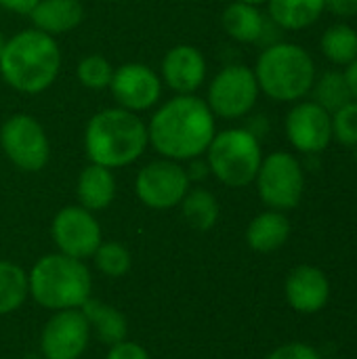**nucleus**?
<instances>
[{
	"instance_id": "f257e3e1",
	"label": "nucleus",
	"mask_w": 357,
	"mask_h": 359,
	"mask_svg": "<svg viewBox=\"0 0 357 359\" xmlns=\"http://www.w3.org/2000/svg\"><path fill=\"white\" fill-rule=\"evenodd\" d=\"M217 133V118L204 99L196 95H175L162 103L149 124V145L175 162H191L206 154Z\"/></svg>"
},
{
	"instance_id": "f03ea898",
	"label": "nucleus",
	"mask_w": 357,
	"mask_h": 359,
	"mask_svg": "<svg viewBox=\"0 0 357 359\" xmlns=\"http://www.w3.org/2000/svg\"><path fill=\"white\" fill-rule=\"evenodd\" d=\"M61 72V50L53 36L29 27L6 38L0 55V76L17 93L40 95Z\"/></svg>"
},
{
	"instance_id": "7ed1b4c3",
	"label": "nucleus",
	"mask_w": 357,
	"mask_h": 359,
	"mask_svg": "<svg viewBox=\"0 0 357 359\" xmlns=\"http://www.w3.org/2000/svg\"><path fill=\"white\" fill-rule=\"evenodd\" d=\"M147 145V124L135 111L122 107L97 111L84 128V151L88 160L112 170L137 162Z\"/></svg>"
},
{
	"instance_id": "20e7f679",
	"label": "nucleus",
	"mask_w": 357,
	"mask_h": 359,
	"mask_svg": "<svg viewBox=\"0 0 357 359\" xmlns=\"http://www.w3.org/2000/svg\"><path fill=\"white\" fill-rule=\"evenodd\" d=\"M259 90L271 101L297 103L305 99L318 78L314 57L295 42H274L261 50L255 63Z\"/></svg>"
},
{
	"instance_id": "39448f33",
	"label": "nucleus",
	"mask_w": 357,
	"mask_h": 359,
	"mask_svg": "<svg viewBox=\"0 0 357 359\" xmlns=\"http://www.w3.org/2000/svg\"><path fill=\"white\" fill-rule=\"evenodd\" d=\"M29 297L44 309H80L93 290V278L84 261L55 252L36 261L27 273Z\"/></svg>"
},
{
	"instance_id": "423d86ee",
	"label": "nucleus",
	"mask_w": 357,
	"mask_h": 359,
	"mask_svg": "<svg viewBox=\"0 0 357 359\" xmlns=\"http://www.w3.org/2000/svg\"><path fill=\"white\" fill-rule=\"evenodd\" d=\"M208 172L225 187H248L255 183L259 166L263 162V149L259 137L248 128L217 130L206 149Z\"/></svg>"
},
{
	"instance_id": "0eeeda50",
	"label": "nucleus",
	"mask_w": 357,
	"mask_h": 359,
	"mask_svg": "<svg viewBox=\"0 0 357 359\" xmlns=\"http://www.w3.org/2000/svg\"><path fill=\"white\" fill-rule=\"evenodd\" d=\"M255 185L261 202L271 210H292L301 204L305 191V172L301 160L290 151H271L263 156Z\"/></svg>"
},
{
	"instance_id": "6e6552de",
	"label": "nucleus",
	"mask_w": 357,
	"mask_h": 359,
	"mask_svg": "<svg viewBox=\"0 0 357 359\" xmlns=\"http://www.w3.org/2000/svg\"><path fill=\"white\" fill-rule=\"evenodd\" d=\"M259 82L252 67L234 63L225 65L208 84L206 105L221 120H240L248 116L259 101Z\"/></svg>"
},
{
	"instance_id": "1a4fd4ad",
	"label": "nucleus",
	"mask_w": 357,
	"mask_h": 359,
	"mask_svg": "<svg viewBox=\"0 0 357 359\" xmlns=\"http://www.w3.org/2000/svg\"><path fill=\"white\" fill-rule=\"evenodd\" d=\"M0 147L8 162L23 172H40L50 160L44 126L29 114H13L0 126Z\"/></svg>"
},
{
	"instance_id": "9d476101",
	"label": "nucleus",
	"mask_w": 357,
	"mask_h": 359,
	"mask_svg": "<svg viewBox=\"0 0 357 359\" xmlns=\"http://www.w3.org/2000/svg\"><path fill=\"white\" fill-rule=\"evenodd\" d=\"M191 187L187 168L181 162L160 158L145 164L135 179V194L151 210H170L181 204Z\"/></svg>"
},
{
	"instance_id": "9b49d317",
	"label": "nucleus",
	"mask_w": 357,
	"mask_h": 359,
	"mask_svg": "<svg viewBox=\"0 0 357 359\" xmlns=\"http://www.w3.org/2000/svg\"><path fill=\"white\" fill-rule=\"evenodd\" d=\"M284 130L288 143L297 151L318 156L332 143V116L314 99H301L286 114Z\"/></svg>"
},
{
	"instance_id": "f8f14e48",
	"label": "nucleus",
	"mask_w": 357,
	"mask_h": 359,
	"mask_svg": "<svg viewBox=\"0 0 357 359\" xmlns=\"http://www.w3.org/2000/svg\"><path fill=\"white\" fill-rule=\"evenodd\" d=\"M50 236L61 255L72 259H88L95 255L101 238V225L95 215L82 206H65L61 208L50 225Z\"/></svg>"
},
{
	"instance_id": "ddd939ff",
	"label": "nucleus",
	"mask_w": 357,
	"mask_h": 359,
	"mask_svg": "<svg viewBox=\"0 0 357 359\" xmlns=\"http://www.w3.org/2000/svg\"><path fill=\"white\" fill-rule=\"evenodd\" d=\"M90 326L80 309L55 311L42 328L40 349L44 359H80L88 349Z\"/></svg>"
},
{
	"instance_id": "4468645a",
	"label": "nucleus",
	"mask_w": 357,
	"mask_h": 359,
	"mask_svg": "<svg viewBox=\"0 0 357 359\" xmlns=\"http://www.w3.org/2000/svg\"><path fill=\"white\" fill-rule=\"evenodd\" d=\"M109 90L118 107L139 114L158 105L162 97V78L149 65L128 61L114 69Z\"/></svg>"
},
{
	"instance_id": "2eb2a0df",
	"label": "nucleus",
	"mask_w": 357,
	"mask_h": 359,
	"mask_svg": "<svg viewBox=\"0 0 357 359\" xmlns=\"http://www.w3.org/2000/svg\"><path fill=\"white\" fill-rule=\"evenodd\" d=\"M206 57L194 44H177L166 50L160 65L162 84L177 95H196L206 80Z\"/></svg>"
},
{
	"instance_id": "dca6fc26",
	"label": "nucleus",
	"mask_w": 357,
	"mask_h": 359,
	"mask_svg": "<svg viewBox=\"0 0 357 359\" xmlns=\"http://www.w3.org/2000/svg\"><path fill=\"white\" fill-rule=\"evenodd\" d=\"M284 294L297 313L314 316L330 301V280L320 267L299 265L286 276Z\"/></svg>"
},
{
	"instance_id": "f3484780",
	"label": "nucleus",
	"mask_w": 357,
	"mask_h": 359,
	"mask_svg": "<svg viewBox=\"0 0 357 359\" xmlns=\"http://www.w3.org/2000/svg\"><path fill=\"white\" fill-rule=\"evenodd\" d=\"M27 17L36 29L55 38L76 29L82 23L84 6L80 0H38Z\"/></svg>"
},
{
	"instance_id": "a211bd4d",
	"label": "nucleus",
	"mask_w": 357,
	"mask_h": 359,
	"mask_svg": "<svg viewBox=\"0 0 357 359\" xmlns=\"http://www.w3.org/2000/svg\"><path fill=\"white\" fill-rule=\"evenodd\" d=\"M76 196L82 208L90 212H99L109 208L116 198V177L112 168L88 164L80 170L76 183Z\"/></svg>"
},
{
	"instance_id": "6ab92c4d",
	"label": "nucleus",
	"mask_w": 357,
	"mask_h": 359,
	"mask_svg": "<svg viewBox=\"0 0 357 359\" xmlns=\"http://www.w3.org/2000/svg\"><path fill=\"white\" fill-rule=\"evenodd\" d=\"M290 238V221L280 210H265L257 215L246 227V244L261 255L280 250Z\"/></svg>"
},
{
	"instance_id": "aec40b11",
	"label": "nucleus",
	"mask_w": 357,
	"mask_h": 359,
	"mask_svg": "<svg viewBox=\"0 0 357 359\" xmlns=\"http://www.w3.org/2000/svg\"><path fill=\"white\" fill-rule=\"evenodd\" d=\"M221 25L231 40L242 42V44H252L263 38L265 17L257 4L234 0L231 4H227L223 8Z\"/></svg>"
},
{
	"instance_id": "412c9836",
	"label": "nucleus",
	"mask_w": 357,
	"mask_h": 359,
	"mask_svg": "<svg viewBox=\"0 0 357 359\" xmlns=\"http://www.w3.org/2000/svg\"><path fill=\"white\" fill-rule=\"evenodd\" d=\"M269 19L288 32L311 27L324 15V0H267Z\"/></svg>"
},
{
	"instance_id": "4be33fe9",
	"label": "nucleus",
	"mask_w": 357,
	"mask_h": 359,
	"mask_svg": "<svg viewBox=\"0 0 357 359\" xmlns=\"http://www.w3.org/2000/svg\"><path fill=\"white\" fill-rule=\"evenodd\" d=\"M80 311L84 313V318L90 326V332H95V337L103 345L114 347V345L126 341L128 324H126V318L116 307L95 301V299H88L80 307Z\"/></svg>"
},
{
	"instance_id": "5701e85b",
	"label": "nucleus",
	"mask_w": 357,
	"mask_h": 359,
	"mask_svg": "<svg viewBox=\"0 0 357 359\" xmlns=\"http://www.w3.org/2000/svg\"><path fill=\"white\" fill-rule=\"evenodd\" d=\"M181 215L196 231H208L217 225L221 217L219 200L213 191L204 187H189L185 198L181 200Z\"/></svg>"
},
{
	"instance_id": "b1692460",
	"label": "nucleus",
	"mask_w": 357,
	"mask_h": 359,
	"mask_svg": "<svg viewBox=\"0 0 357 359\" xmlns=\"http://www.w3.org/2000/svg\"><path fill=\"white\" fill-rule=\"evenodd\" d=\"M320 50L332 65L347 67L357 59V29L345 21L332 23L320 38Z\"/></svg>"
},
{
	"instance_id": "393cba45",
	"label": "nucleus",
	"mask_w": 357,
	"mask_h": 359,
	"mask_svg": "<svg viewBox=\"0 0 357 359\" xmlns=\"http://www.w3.org/2000/svg\"><path fill=\"white\" fill-rule=\"evenodd\" d=\"M27 297V273L11 261H0V316L17 311Z\"/></svg>"
},
{
	"instance_id": "a878e982",
	"label": "nucleus",
	"mask_w": 357,
	"mask_h": 359,
	"mask_svg": "<svg viewBox=\"0 0 357 359\" xmlns=\"http://www.w3.org/2000/svg\"><path fill=\"white\" fill-rule=\"evenodd\" d=\"M311 93H314V101L330 114L351 101V93H349L345 74L337 72V69L324 72L320 78H316Z\"/></svg>"
},
{
	"instance_id": "bb28decb",
	"label": "nucleus",
	"mask_w": 357,
	"mask_h": 359,
	"mask_svg": "<svg viewBox=\"0 0 357 359\" xmlns=\"http://www.w3.org/2000/svg\"><path fill=\"white\" fill-rule=\"evenodd\" d=\"M114 65L103 55H86L76 65V78L78 82L88 90H103L109 88L114 78Z\"/></svg>"
},
{
	"instance_id": "cd10ccee",
	"label": "nucleus",
	"mask_w": 357,
	"mask_h": 359,
	"mask_svg": "<svg viewBox=\"0 0 357 359\" xmlns=\"http://www.w3.org/2000/svg\"><path fill=\"white\" fill-rule=\"evenodd\" d=\"M95 267L107 278H122L130 271V252L120 242H101L93 255Z\"/></svg>"
},
{
	"instance_id": "c85d7f7f",
	"label": "nucleus",
	"mask_w": 357,
	"mask_h": 359,
	"mask_svg": "<svg viewBox=\"0 0 357 359\" xmlns=\"http://www.w3.org/2000/svg\"><path fill=\"white\" fill-rule=\"evenodd\" d=\"M332 116V141L345 145V147H356L357 145V101H349Z\"/></svg>"
},
{
	"instance_id": "c756f323",
	"label": "nucleus",
	"mask_w": 357,
	"mask_h": 359,
	"mask_svg": "<svg viewBox=\"0 0 357 359\" xmlns=\"http://www.w3.org/2000/svg\"><path fill=\"white\" fill-rule=\"evenodd\" d=\"M267 359H324L318 349H314L307 343H286L274 349Z\"/></svg>"
},
{
	"instance_id": "7c9ffc66",
	"label": "nucleus",
	"mask_w": 357,
	"mask_h": 359,
	"mask_svg": "<svg viewBox=\"0 0 357 359\" xmlns=\"http://www.w3.org/2000/svg\"><path fill=\"white\" fill-rule=\"evenodd\" d=\"M105 359H149V353L141 345H137V343L122 341V343L109 347Z\"/></svg>"
},
{
	"instance_id": "2f4dec72",
	"label": "nucleus",
	"mask_w": 357,
	"mask_h": 359,
	"mask_svg": "<svg viewBox=\"0 0 357 359\" xmlns=\"http://www.w3.org/2000/svg\"><path fill=\"white\" fill-rule=\"evenodd\" d=\"M324 8L341 21L357 17V0H324Z\"/></svg>"
},
{
	"instance_id": "473e14b6",
	"label": "nucleus",
	"mask_w": 357,
	"mask_h": 359,
	"mask_svg": "<svg viewBox=\"0 0 357 359\" xmlns=\"http://www.w3.org/2000/svg\"><path fill=\"white\" fill-rule=\"evenodd\" d=\"M36 4H38V0H0L2 8L17 13V15H29Z\"/></svg>"
},
{
	"instance_id": "72a5a7b5",
	"label": "nucleus",
	"mask_w": 357,
	"mask_h": 359,
	"mask_svg": "<svg viewBox=\"0 0 357 359\" xmlns=\"http://www.w3.org/2000/svg\"><path fill=\"white\" fill-rule=\"evenodd\" d=\"M345 80H347V86H349V93H351V99L357 101V59L351 61L347 67H345Z\"/></svg>"
},
{
	"instance_id": "f704fd0d",
	"label": "nucleus",
	"mask_w": 357,
	"mask_h": 359,
	"mask_svg": "<svg viewBox=\"0 0 357 359\" xmlns=\"http://www.w3.org/2000/svg\"><path fill=\"white\" fill-rule=\"evenodd\" d=\"M4 44H6V36H4L2 29H0V55H2V50H4Z\"/></svg>"
},
{
	"instance_id": "c9c22d12",
	"label": "nucleus",
	"mask_w": 357,
	"mask_h": 359,
	"mask_svg": "<svg viewBox=\"0 0 357 359\" xmlns=\"http://www.w3.org/2000/svg\"><path fill=\"white\" fill-rule=\"evenodd\" d=\"M240 2H248V4H257V6H261V4H265L267 0H240Z\"/></svg>"
}]
</instances>
